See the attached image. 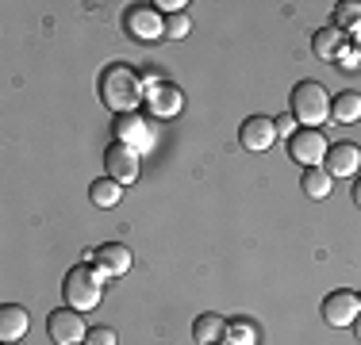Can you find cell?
<instances>
[{"instance_id": "obj_1", "label": "cell", "mask_w": 361, "mask_h": 345, "mask_svg": "<svg viewBox=\"0 0 361 345\" xmlns=\"http://www.w3.org/2000/svg\"><path fill=\"white\" fill-rule=\"evenodd\" d=\"M97 92H100V100H104L116 115H123V111H139V104L146 96V84H142V77H139V69H135V65L111 62V65L100 69Z\"/></svg>"}, {"instance_id": "obj_2", "label": "cell", "mask_w": 361, "mask_h": 345, "mask_svg": "<svg viewBox=\"0 0 361 345\" xmlns=\"http://www.w3.org/2000/svg\"><path fill=\"white\" fill-rule=\"evenodd\" d=\"M288 115L296 119L304 131H319L331 115V92L319 81H300L288 96Z\"/></svg>"}, {"instance_id": "obj_3", "label": "cell", "mask_w": 361, "mask_h": 345, "mask_svg": "<svg viewBox=\"0 0 361 345\" xmlns=\"http://www.w3.org/2000/svg\"><path fill=\"white\" fill-rule=\"evenodd\" d=\"M62 296H66V307L73 310H92L100 303V296H104V272L97 269V265H73L70 272H66V284H62Z\"/></svg>"}, {"instance_id": "obj_4", "label": "cell", "mask_w": 361, "mask_h": 345, "mask_svg": "<svg viewBox=\"0 0 361 345\" xmlns=\"http://www.w3.org/2000/svg\"><path fill=\"white\" fill-rule=\"evenodd\" d=\"M123 31L131 34L135 42H161L166 39V20H161L158 8H146V4H131L123 15Z\"/></svg>"}, {"instance_id": "obj_5", "label": "cell", "mask_w": 361, "mask_h": 345, "mask_svg": "<svg viewBox=\"0 0 361 345\" xmlns=\"http://www.w3.org/2000/svg\"><path fill=\"white\" fill-rule=\"evenodd\" d=\"M111 131H116V142L131 146L135 153H146L154 146V127L146 123V115H139V111H123V115H116Z\"/></svg>"}, {"instance_id": "obj_6", "label": "cell", "mask_w": 361, "mask_h": 345, "mask_svg": "<svg viewBox=\"0 0 361 345\" xmlns=\"http://www.w3.org/2000/svg\"><path fill=\"white\" fill-rule=\"evenodd\" d=\"M47 334L54 338V345H77V341L89 338L81 310H73V307H58V310H50V318H47Z\"/></svg>"}, {"instance_id": "obj_7", "label": "cell", "mask_w": 361, "mask_h": 345, "mask_svg": "<svg viewBox=\"0 0 361 345\" xmlns=\"http://www.w3.org/2000/svg\"><path fill=\"white\" fill-rule=\"evenodd\" d=\"M326 134L323 131H296L288 138V158L304 169H315L319 161H326Z\"/></svg>"}, {"instance_id": "obj_8", "label": "cell", "mask_w": 361, "mask_h": 345, "mask_svg": "<svg viewBox=\"0 0 361 345\" xmlns=\"http://www.w3.org/2000/svg\"><path fill=\"white\" fill-rule=\"evenodd\" d=\"M357 315H361V296L357 291L338 288V291H331V296L323 299V322L326 326H354Z\"/></svg>"}, {"instance_id": "obj_9", "label": "cell", "mask_w": 361, "mask_h": 345, "mask_svg": "<svg viewBox=\"0 0 361 345\" xmlns=\"http://www.w3.org/2000/svg\"><path fill=\"white\" fill-rule=\"evenodd\" d=\"M238 142L250 153H265L273 142H277V123L269 115H250L243 127H238Z\"/></svg>"}, {"instance_id": "obj_10", "label": "cell", "mask_w": 361, "mask_h": 345, "mask_svg": "<svg viewBox=\"0 0 361 345\" xmlns=\"http://www.w3.org/2000/svg\"><path fill=\"white\" fill-rule=\"evenodd\" d=\"M104 169H108L111 180L131 184V180L139 177V153H135L131 146H123V142H111L104 150Z\"/></svg>"}, {"instance_id": "obj_11", "label": "cell", "mask_w": 361, "mask_h": 345, "mask_svg": "<svg viewBox=\"0 0 361 345\" xmlns=\"http://www.w3.org/2000/svg\"><path fill=\"white\" fill-rule=\"evenodd\" d=\"M92 265L104 272V280H116V276H123L131 269V249H127L123 242H104V246L92 253Z\"/></svg>"}, {"instance_id": "obj_12", "label": "cell", "mask_w": 361, "mask_h": 345, "mask_svg": "<svg viewBox=\"0 0 361 345\" xmlns=\"http://www.w3.org/2000/svg\"><path fill=\"white\" fill-rule=\"evenodd\" d=\"M323 169L331 172V177H354V172L361 169V146H354V142H331Z\"/></svg>"}, {"instance_id": "obj_13", "label": "cell", "mask_w": 361, "mask_h": 345, "mask_svg": "<svg viewBox=\"0 0 361 345\" xmlns=\"http://www.w3.org/2000/svg\"><path fill=\"white\" fill-rule=\"evenodd\" d=\"M346 46H350L346 31H338L334 23H331V27H323V31H315V39H312V50H315L319 62H338V58L346 54Z\"/></svg>"}, {"instance_id": "obj_14", "label": "cell", "mask_w": 361, "mask_h": 345, "mask_svg": "<svg viewBox=\"0 0 361 345\" xmlns=\"http://www.w3.org/2000/svg\"><path fill=\"white\" fill-rule=\"evenodd\" d=\"M27 326H31L27 307H20V303H4V307H0V341H23Z\"/></svg>"}, {"instance_id": "obj_15", "label": "cell", "mask_w": 361, "mask_h": 345, "mask_svg": "<svg viewBox=\"0 0 361 345\" xmlns=\"http://www.w3.org/2000/svg\"><path fill=\"white\" fill-rule=\"evenodd\" d=\"M192 341L196 345H223L227 341V318L223 315H196L192 322Z\"/></svg>"}, {"instance_id": "obj_16", "label": "cell", "mask_w": 361, "mask_h": 345, "mask_svg": "<svg viewBox=\"0 0 361 345\" xmlns=\"http://www.w3.org/2000/svg\"><path fill=\"white\" fill-rule=\"evenodd\" d=\"M331 119L334 123H357L361 119V92H338V96H331Z\"/></svg>"}, {"instance_id": "obj_17", "label": "cell", "mask_w": 361, "mask_h": 345, "mask_svg": "<svg viewBox=\"0 0 361 345\" xmlns=\"http://www.w3.org/2000/svg\"><path fill=\"white\" fill-rule=\"evenodd\" d=\"M89 196H92V203H97V207H116L119 200H123V184L111 180V177H100V180H92Z\"/></svg>"}, {"instance_id": "obj_18", "label": "cell", "mask_w": 361, "mask_h": 345, "mask_svg": "<svg viewBox=\"0 0 361 345\" xmlns=\"http://www.w3.org/2000/svg\"><path fill=\"white\" fill-rule=\"evenodd\" d=\"M304 192L312 196V200H326V196L334 192V177L326 169H304Z\"/></svg>"}, {"instance_id": "obj_19", "label": "cell", "mask_w": 361, "mask_h": 345, "mask_svg": "<svg viewBox=\"0 0 361 345\" xmlns=\"http://www.w3.org/2000/svg\"><path fill=\"white\" fill-rule=\"evenodd\" d=\"M180 104H185L180 89H169V84H158V89L150 92V108L158 111V115H173V111H180Z\"/></svg>"}, {"instance_id": "obj_20", "label": "cell", "mask_w": 361, "mask_h": 345, "mask_svg": "<svg viewBox=\"0 0 361 345\" xmlns=\"http://www.w3.org/2000/svg\"><path fill=\"white\" fill-rule=\"evenodd\" d=\"M334 27L338 31H361V4L342 0V4L334 8Z\"/></svg>"}, {"instance_id": "obj_21", "label": "cell", "mask_w": 361, "mask_h": 345, "mask_svg": "<svg viewBox=\"0 0 361 345\" xmlns=\"http://www.w3.org/2000/svg\"><path fill=\"white\" fill-rule=\"evenodd\" d=\"M227 341H231V345H257L254 322H246V318H235V322H227Z\"/></svg>"}, {"instance_id": "obj_22", "label": "cell", "mask_w": 361, "mask_h": 345, "mask_svg": "<svg viewBox=\"0 0 361 345\" xmlns=\"http://www.w3.org/2000/svg\"><path fill=\"white\" fill-rule=\"evenodd\" d=\"M188 31H192V20H188V12L166 15V39H185Z\"/></svg>"}, {"instance_id": "obj_23", "label": "cell", "mask_w": 361, "mask_h": 345, "mask_svg": "<svg viewBox=\"0 0 361 345\" xmlns=\"http://www.w3.org/2000/svg\"><path fill=\"white\" fill-rule=\"evenodd\" d=\"M85 345H119V334L111 330V326H89Z\"/></svg>"}, {"instance_id": "obj_24", "label": "cell", "mask_w": 361, "mask_h": 345, "mask_svg": "<svg viewBox=\"0 0 361 345\" xmlns=\"http://www.w3.org/2000/svg\"><path fill=\"white\" fill-rule=\"evenodd\" d=\"M273 123H277V138H281V134H285V138H292V134L300 131V123H296V119H292V115H277V119H273Z\"/></svg>"}, {"instance_id": "obj_25", "label": "cell", "mask_w": 361, "mask_h": 345, "mask_svg": "<svg viewBox=\"0 0 361 345\" xmlns=\"http://www.w3.org/2000/svg\"><path fill=\"white\" fill-rule=\"evenodd\" d=\"M350 46L357 50V58H361V31H354V39H350Z\"/></svg>"}, {"instance_id": "obj_26", "label": "cell", "mask_w": 361, "mask_h": 345, "mask_svg": "<svg viewBox=\"0 0 361 345\" xmlns=\"http://www.w3.org/2000/svg\"><path fill=\"white\" fill-rule=\"evenodd\" d=\"M354 203L361 207V177H357V184H354Z\"/></svg>"}, {"instance_id": "obj_27", "label": "cell", "mask_w": 361, "mask_h": 345, "mask_svg": "<svg viewBox=\"0 0 361 345\" xmlns=\"http://www.w3.org/2000/svg\"><path fill=\"white\" fill-rule=\"evenodd\" d=\"M354 334H357V341H361V315H357V322H354Z\"/></svg>"}, {"instance_id": "obj_28", "label": "cell", "mask_w": 361, "mask_h": 345, "mask_svg": "<svg viewBox=\"0 0 361 345\" xmlns=\"http://www.w3.org/2000/svg\"><path fill=\"white\" fill-rule=\"evenodd\" d=\"M4 345H20V341H4Z\"/></svg>"}]
</instances>
